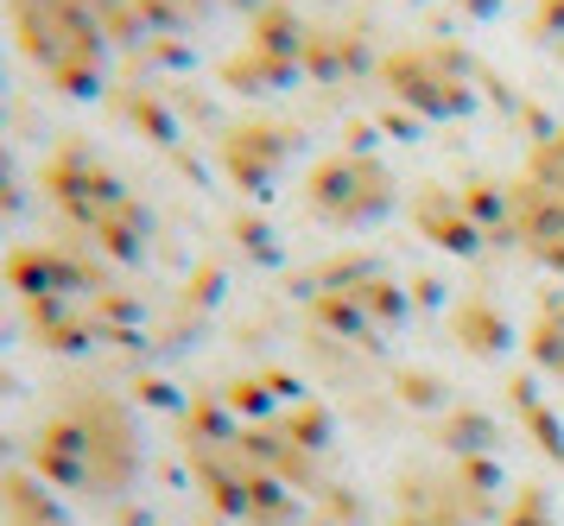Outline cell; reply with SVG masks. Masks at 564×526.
I'll list each match as a JSON object with an SVG mask.
<instances>
[{"label": "cell", "mask_w": 564, "mask_h": 526, "mask_svg": "<svg viewBox=\"0 0 564 526\" xmlns=\"http://www.w3.org/2000/svg\"><path fill=\"white\" fill-rule=\"evenodd\" d=\"M133 463V426L115 412V406H89V412H70V419H57L45 431V444H39V470L64 489H89V495H115V489H128Z\"/></svg>", "instance_id": "6da1fadb"}, {"label": "cell", "mask_w": 564, "mask_h": 526, "mask_svg": "<svg viewBox=\"0 0 564 526\" xmlns=\"http://www.w3.org/2000/svg\"><path fill=\"white\" fill-rule=\"evenodd\" d=\"M52 191L108 254L133 260V254L147 248V210H140V197L108 172L102 159H89V152H64V159L52 165Z\"/></svg>", "instance_id": "7a4b0ae2"}, {"label": "cell", "mask_w": 564, "mask_h": 526, "mask_svg": "<svg viewBox=\"0 0 564 526\" xmlns=\"http://www.w3.org/2000/svg\"><path fill=\"white\" fill-rule=\"evenodd\" d=\"M508 241L539 267L564 273V133L539 140L527 165L508 178Z\"/></svg>", "instance_id": "3957f363"}, {"label": "cell", "mask_w": 564, "mask_h": 526, "mask_svg": "<svg viewBox=\"0 0 564 526\" xmlns=\"http://www.w3.org/2000/svg\"><path fill=\"white\" fill-rule=\"evenodd\" d=\"M20 32H26L32 57H39L64 89L89 96V89L102 83L108 51H102V32H96V20H89L83 0H20Z\"/></svg>", "instance_id": "277c9868"}, {"label": "cell", "mask_w": 564, "mask_h": 526, "mask_svg": "<svg viewBox=\"0 0 564 526\" xmlns=\"http://www.w3.org/2000/svg\"><path fill=\"white\" fill-rule=\"evenodd\" d=\"M305 203H311V216L330 228H368L400 203V184H393V172L375 152H336V159H324L311 172Z\"/></svg>", "instance_id": "5b68a950"}, {"label": "cell", "mask_w": 564, "mask_h": 526, "mask_svg": "<svg viewBox=\"0 0 564 526\" xmlns=\"http://www.w3.org/2000/svg\"><path fill=\"white\" fill-rule=\"evenodd\" d=\"M393 96L412 101L419 115H463L469 108V64L444 45H406L387 57Z\"/></svg>", "instance_id": "8992f818"}, {"label": "cell", "mask_w": 564, "mask_h": 526, "mask_svg": "<svg viewBox=\"0 0 564 526\" xmlns=\"http://www.w3.org/2000/svg\"><path fill=\"white\" fill-rule=\"evenodd\" d=\"M317 311H324L336 330L361 336L368 350H381L387 336L406 324V299H400V286H387V279H368V286H356V292H330Z\"/></svg>", "instance_id": "52a82bcc"}, {"label": "cell", "mask_w": 564, "mask_h": 526, "mask_svg": "<svg viewBox=\"0 0 564 526\" xmlns=\"http://www.w3.org/2000/svg\"><path fill=\"white\" fill-rule=\"evenodd\" d=\"M527 362L545 380H564V292H545L527 324Z\"/></svg>", "instance_id": "ba28073f"}, {"label": "cell", "mask_w": 564, "mask_h": 526, "mask_svg": "<svg viewBox=\"0 0 564 526\" xmlns=\"http://www.w3.org/2000/svg\"><path fill=\"white\" fill-rule=\"evenodd\" d=\"M7 514H13V526H77L39 482H26V476L7 482Z\"/></svg>", "instance_id": "9c48e42d"}, {"label": "cell", "mask_w": 564, "mask_h": 526, "mask_svg": "<svg viewBox=\"0 0 564 526\" xmlns=\"http://www.w3.org/2000/svg\"><path fill=\"white\" fill-rule=\"evenodd\" d=\"M457 324L469 330V350H476V355H495L501 343H508V324H501L495 311H482V304H463Z\"/></svg>", "instance_id": "30bf717a"}, {"label": "cell", "mask_w": 564, "mask_h": 526, "mask_svg": "<svg viewBox=\"0 0 564 526\" xmlns=\"http://www.w3.org/2000/svg\"><path fill=\"white\" fill-rule=\"evenodd\" d=\"M527 32H533V45L545 51V57H558L564 64V0H539L533 20H527Z\"/></svg>", "instance_id": "8fae6325"}, {"label": "cell", "mask_w": 564, "mask_h": 526, "mask_svg": "<svg viewBox=\"0 0 564 526\" xmlns=\"http://www.w3.org/2000/svg\"><path fill=\"white\" fill-rule=\"evenodd\" d=\"M495 526H558V520H552V507H545L539 489H520V502H508V514Z\"/></svg>", "instance_id": "7c38bea8"}, {"label": "cell", "mask_w": 564, "mask_h": 526, "mask_svg": "<svg viewBox=\"0 0 564 526\" xmlns=\"http://www.w3.org/2000/svg\"><path fill=\"white\" fill-rule=\"evenodd\" d=\"M463 7H469V13H495V7H501V0H463Z\"/></svg>", "instance_id": "4fadbf2b"}]
</instances>
